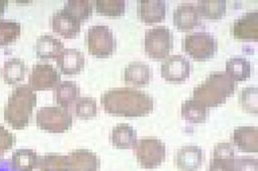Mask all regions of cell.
<instances>
[{
    "label": "cell",
    "mask_w": 258,
    "mask_h": 171,
    "mask_svg": "<svg viewBox=\"0 0 258 171\" xmlns=\"http://www.w3.org/2000/svg\"><path fill=\"white\" fill-rule=\"evenodd\" d=\"M8 6V1L7 0H0V19L2 17V15L5 12L6 7Z\"/></svg>",
    "instance_id": "cell-37"
},
{
    "label": "cell",
    "mask_w": 258,
    "mask_h": 171,
    "mask_svg": "<svg viewBox=\"0 0 258 171\" xmlns=\"http://www.w3.org/2000/svg\"><path fill=\"white\" fill-rule=\"evenodd\" d=\"M75 116L84 121L93 120L97 117V103L96 99L92 97H82L74 105Z\"/></svg>",
    "instance_id": "cell-33"
},
{
    "label": "cell",
    "mask_w": 258,
    "mask_h": 171,
    "mask_svg": "<svg viewBox=\"0 0 258 171\" xmlns=\"http://www.w3.org/2000/svg\"><path fill=\"white\" fill-rule=\"evenodd\" d=\"M137 140L136 131L127 124L116 125L110 134V141L117 149L133 148Z\"/></svg>",
    "instance_id": "cell-24"
},
{
    "label": "cell",
    "mask_w": 258,
    "mask_h": 171,
    "mask_svg": "<svg viewBox=\"0 0 258 171\" xmlns=\"http://www.w3.org/2000/svg\"><path fill=\"white\" fill-rule=\"evenodd\" d=\"M16 142V137L10 133L3 125H0V157L10 150Z\"/></svg>",
    "instance_id": "cell-35"
},
{
    "label": "cell",
    "mask_w": 258,
    "mask_h": 171,
    "mask_svg": "<svg viewBox=\"0 0 258 171\" xmlns=\"http://www.w3.org/2000/svg\"><path fill=\"white\" fill-rule=\"evenodd\" d=\"M153 77L151 67L141 61L129 63L123 71V81L125 84L135 88H142L149 85Z\"/></svg>",
    "instance_id": "cell-19"
},
{
    "label": "cell",
    "mask_w": 258,
    "mask_h": 171,
    "mask_svg": "<svg viewBox=\"0 0 258 171\" xmlns=\"http://www.w3.org/2000/svg\"><path fill=\"white\" fill-rule=\"evenodd\" d=\"M63 8L83 23L93 15L94 2L90 0H70Z\"/></svg>",
    "instance_id": "cell-31"
},
{
    "label": "cell",
    "mask_w": 258,
    "mask_h": 171,
    "mask_svg": "<svg viewBox=\"0 0 258 171\" xmlns=\"http://www.w3.org/2000/svg\"><path fill=\"white\" fill-rule=\"evenodd\" d=\"M81 98V89L76 82H60L54 89V100L58 106L70 109Z\"/></svg>",
    "instance_id": "cell-21"
},
{
    "label": "cell",
    "mask_w": 258,
    "mask_h": 171,
    "mask_svg": "<svg viewBox=\"0 0 258 171\" xmlns=\"http://www.w3.org/2000/svg\"><path fill=\"white\" fill-rule=\"evenodd\" d=\"M235 88V83L225 72H215L194 89L192 98L210 109L226 103Z\"/></svg>",
    "instance_id": "cell-3"
},
{
    "label": "cell",
    "mask_w": 258,
    "mask_h": 171,
    "mask_svg": "<svg viewBox=\"0 0 258 171\" xmlns=\"http://www.w3.org/2000/svg\"><path fill=\"white\" fill-rule=\"evenodd\" d=\"M69 171H98L100 160L97 154L89 149L79 148L68 155Z\"/></svg>",
    "instance_id": "cell-18"
},
{
    "label": "cell",
    "mask_w": 258,
    "mask_h": 171,
    "mask_svg": "<svg viewBox=\"0 0 258 171\" xmlns=\"http://www.w3.org/2000/svg\"><path fill=\"white\" fill-rule=\"evenodd\" d=\"M234 171H258L257 158L249 156L235 158Z\"/></svg>",
    "instance_id": "cell-36"
},
{
    "label": "cell",
    "mask_w": 258,
    "mask_h": 171,
    "mask_svg": "<svg viewBox=\"0 0 258 171\" xmlns=\"http://www.w3.org/2000/svg\"><path fill=\"white\" fill-rule=\"evenodd\" d=\"M50 26L54 33L66 39H73L81 33L82 23L62 8L51 16Z\"/></svg>",
    "instance_id": "cell-11"
},
{
    "label": "cell",
    "mask_w": 258,
    "mask_h": 171,
    "mask_svg": "<svg viewBox=\"0 0 258 171\" xmlns=\"http://www.w3.org/2000/svg\"><path fill=\"white\" fill-rule=\"evenodd\" d=\"M231 34L238 41H257V10L247 12L236 19L232 24Z\"/></svg>",
    "instance_id": "cell-13"
},
{
    "label": "cell",
    "mask_w": 258,
    "mask_h": 171,
    "mask_svg": "<svg viewBox=\"0 0 258 171\" xmlns=\"http://www.w3.org/2000/svg\"><path fill=\"white\" fill-rule=\"evenodd\" d=\"M100 103L108 115L124 118H142L154 108L150 95L133 88H114L100 97Z\"/></svg>",
    "instance_id": "cell-1"
},
{
    "label": "cell",
    "mask_w": 258,
    "mask_h": 171,
    "mask_svg": "<svg viewBox=\"0 0 258 171\" xmlns=\"http://www.w3.org/2000/svg\"><path fill=\"white\" fill-rule=\"evenodd\" d=\"M133 148L138 164L145 169L157 168L166 159V145L159 138L138 139Z\"/></svg>",
    "instance_id": "cell-7"
},
{
    "label": "cell",
    "mask_w": 258,
    "mask_h": 171,
    "mask_svg": "<svg viewBox=\"0 0 258 171\" xmlns=\"http://www.w3.org/2000/svg\"><path fill=\"white\" fill-rule=\"evenodd\" d=\"M61 82L58 69L48 63H39L33 66L28 76V86L35 92L55 89Z\"/></svg>",
    "instance_id": "cell-9"
},
{
    "label": "cell",
    "mask_w": 258,
    "mask_h": 171,
    "mask_svg": "<svg viewBox=\"0 0 258 171\" xmlns=\"http://www.w3.org/2000/svg\"><path fill=\"white\" fill-rule=\"evenodd\" d=\"M173 45V33L167 26H155L145 32L144 51L150 59L165 60L170 56Z\"/></svg>",
    "instance_id": "cell-6"
},
{
    "label": "cell",
    "mask_w": 258,
    "mask_h": 171,
    "mask_svg": "<svg viewBox=\"0 0 258 171\" xmlns=\"http://www.w3.org/2000/svg\"><path fill=\"white\" fill-rule=\"evenodd\" d=\"M39 156L31 148H20L12 153L10 168L12 171H34L37 168Z\"/></svg>",
    "instance_id": "cell-25"
},
{
    "label": "cell",
    "mask_w": 258,
    "mask_h": 171,
    "mask_svg": "<svg viewBox=\"0 0 258 171\" xmlns=\"http://www.w3.org/2000/svg\"><path fill=\"white\" fill-rule=\"evenodd\" d=\"M173 23L180 32H190L202 23V16L197 5L183 3L176 7L173 13Z\"/></svg>",
    "instance_id": "cell-12"
},
{
    "label": "cell",
    "mask_w": 258,
    "mask_h": 171,
    "mask_svg": "<svg viewBox=\"0 0 258 171\" xmlns=\"http://www.w3.org/2000/svg\"><path fill=\"white\" fill-rule=\"evenodd\" d=\"M182 47L192 59L203 62L215 57L218 51V42L208 32H194L185 36Z\"/></svg>",
    "instance_id": "cell-8"
},
{
    "label": "cell",
    "mask_w": 258,
    "mask_h": 171,
    "mask_svg": "<svg viewBox=\"0 0 258 171\" xmlns=\"http://www.w3.org/2000/svg\"><path fill=\"white\" fill-rule=\"evenodd\" d=\"M97 14L105 17H120L125 13V1L123 0H97L94 2Z\"/></svg>",
    "instance_id": "cell-29"
},
{
    "label": "cell",
    "mask_w": 258,
    "mask_h": 171,
    "mask_svg": "<svg viewBox=\"0 0 258 171\" xmlns=\"http://www.w3.org/2000/svg\"><path fill=\"white\" fill-rule=\"evenodd\" d=\"M27 72L25 62L20 58H11L4 62L0 76L6 85L14 86L21 83Z\"/></svg>",
    "instance_id": "cell-23"
},
{
    "label": "cell",
    "mask_w": 258,
    "mask_h": 171,
    "mask_svg": "<svg viewBox=\"0 0 258 171\" xmlns=\"http://www.w3.org/2000/svg\"><path fill=\"white\" fill-rule=\"evenodd\" d=\"M85 43L90 55L104 59L112 56L116 50V39L108 26H91L85 38Z\"/></svg>",
    "instance_id": "cell-5"
},
{
    "label": "cell",
    "mask_w": 258,
    "mask_h": 171,
    "mask_svg": "<svg viewBox=\"0 0 258 171\" xmlns=\"http://www.w3.org/2000/svg\"><path fill=\"white\" fill-rule=\"evenodd\" d=\"M234 146L231 142L222 141L215 145L208 171H234Z\"/></svg>",
    "instance_id": "cell-14"
},
{
    "label": "cell",
    "mask_w": 258,
    "mask_h": 171,
    "mask_svg": "<svg viewBox=\"0 0 258 171\" xmlns=\"http://www.w3.org/2000/svg\"><path fill=\"white\" fill-rule=\"evenodd\" d=\"M60 74L75 76L82 73L86 66V58L83 52L75 48L64 49L56 58Z\"/></svg>",
    "instance_id": "cell-15"
},
{
    "label": "cell",
    "mask_w": 258,
    "mask_h": 171,
    "mask_svg": "<svg viewBox=\"0 0 258 171\" xmlns=\"http://www.w3.org/2000/svg\"><path fill=\"white\" fill-rule=\"evenodd\" d=\"M238 103L243 111L251 115H257L258 89L257 87L243 88L238 97Z\"/></svg>",
    "instance_id": "cell-34"
},
{
    "label": "cell",
    "mask_w": 258,
    "mask_h": 171,
    "mask_svg": "<svg viewBox=\"0 0 258 171\" xmlns=\"http://www.w3.org/2000/svg\"><path fill=\"white\" fill-rule=\"evenodd\" d=\"M167 7L163 0H139L137 2V16L142 23H160L166 18Z\"/></svg>",
    "instance_id": "cell-16"
},
{
    "label": "cell",
    "mask_w": 258,
    "mask_h": 171,
    "mask_svg": "<svg viewBox=\"0 0 258 171\" xmlns=\"http://www.w3.org/2000/svg\"><path fill=\"white\" fill-rule=\"evenodd\" d=\"M3 163H4V162H3V157H0V165L3 164Z\"/></svg>",
    "instance_id": "cell-39"
},
{
    "label": "cell",
    "mask_w": 258,
    "mask_h": 171,
    "mask_svg": "<svg viewBox=\"0 0 258 171\" xmlns=\"http://www.w3.org/2000/svg\"><path fill=\"white\" fill-rule=\"evenodd\" d=\"M181 116L186 122L190 124L201 125L208 121L210 109L194 100L193 98H189L182 104Z\"/></svg>",
    "instance_id": "cell-26"
},
{
    "label": "cell",
    "mask_w": 258,
    "mask_h": 171,
    "mask_svg": "<svg viewBox=\"0 0 258 171\" xmlns=\"http://www.w3.org/2000/svg\"><path fill=\"white\" fill-rule=\"evenodd\" d=\"M37 168L39 171H69L67 155L48 153L39 157Z\"/></svg>",
    "instance_id": "cell-30"
},
{
    "label": "cell",
    "mask_w": 258,
    "mask_h": 171,
    "mask_svg": "<svg viewBox=\"0 0 258 171\" xmlns=\"http://www.w3.org/2000/svg\"><path fill=\"white\" fill-rule=\"evenodd\" d=\"M191 73L192 64L183 55H171L162 62V78L169 83H184L189 79Z\"/></svg>",
    "instance_id": "cell-10"
},
{
    "label": "cell",
    "mask_w": 258,
    "mask_h": 171,
    "mask_svg": "<svg viewBox=\"0 0 258 171\" xmlns=\"http://www.w3.org/2000/svg\"><path fill=\"white\" fill-rule=\"evenodd\" d=\"M198 10L202 18L208 20H221L226 16V2L225 0H201L198 2Z\"/></svg>",
    "instance_id": "cell-28"
},
{
    "label": "cell",
    "mask_w": 258,
    "mask_h": 171,
    "mask_svg": "<svg viewBox=\"0 0 258 171\" xmlns=\"http://www.w3.org/2000/svg\"><path fill=\"white\" fill-rule=\"evenodd\" d=\"M21 35V25L14 20L0 19V48L15 43Z\"/></svg>",
    "instance_id": "cell-32"
},
{
    "label": "cell",
    "mask_w": 258,
    "mask_h": 171,
    "mask_svg": "<svg viewBox=\"0 0 258 171\" xmlns=\"http://www.w3.org/2000/svg\"><path fill=\"white\" fill-rule=\"evenodd\" d=\"M37 104V93L28 85L16 87L4 106V121L13 130L26 129L31 121L33 110Z\"/></svg>",
    "instance_id": "cell-2"
},
{
    "label": "cell",
    "mask_w": 258,
    "mask_h": 171,
    "mask_svg": "<svg viewBox=\"0 0 258 171\" xmlns=\"http://www.w3.org/2000/svg\"><path fill=\"white\" fill-rule=\"evenodd\" d=\"M232 145L241 152L256 153L258 151V129L253 126L238 127L232 134Z\"/></svg>",
    "instance_id": "cell-20"
},
{
    "label": "cell",
    "mask_w": 258,
    "mask_h": 171,
    "mask_svg": "<svg viewBox=\"0 0 258 171\" xmlns=\"http://www.w3.org/2000/svg\"><path fill=\"white\" fill-rule=\"evenodd\" d=\"M74 118L72 112L61 106H43L36 113L37 127L51 134H63L72 129Z\"/></svg>",
    "instance_id": "cell-4"
},
{
    "label": "cell",
    "mask_w": 258,
    "mask_h": 171,
    "mask_svg": "<svg viewBox=\"0 0 258 171\" xmlns=\"http://www.w3.org/2000/svg\"><path fill=\"white\" fill-rule=\"evenodd\" d=\"M226 75L234 82H243L250 78L251 64L243 57H232L226 62Z\"/></svg>",
    "instance_id": "cell-27"
},
{
    "label": "cell",
    "mask_w": 258,
    "mask_h": 171,
    "mask_svg": "<svg viewBox=\"0 0 258 171\" xmlns=\"http://www.w3.org/2000/svg\"><path fill=\"white\" fill-rule=\"evenodd\" d=\"M204 161V152L197 145H185L178 149L175 156V164L181 171L199 170Z\"/></svg>",
    "instance_id": "cell-17"
},
{
    "label": "cell",
    "mask_w": 258,
    "mask_h": 171,
    "mask_svg": "<svg viewBox=\"0 0 258 171\" xmlns=\"http://www.w3.org/2000/svg\"><path fill=\"white\" fill-rule=\"evenodd\" d=\"M64 49L63 42L51 35H42L35 43L36 56L41 60L56 59Z\"/></svg>",
    "instance_id": "cell-22"
},
{
    "label": "cell",
    "mask_w": 258,
    "mask_h": 171,
    "mask_svg": "<svg viewBox=\"0 0 258 171\" xmlns=\"http://www.w3.org/2000/svg\"><path fill=\"white\" fill-rule=\"evenodd\" d=\"M0 171H12L10 168V165H7L6 163H3L0 165Z\"/></svg>",
    "instance_id": "cell-38"
}]
</instances>
